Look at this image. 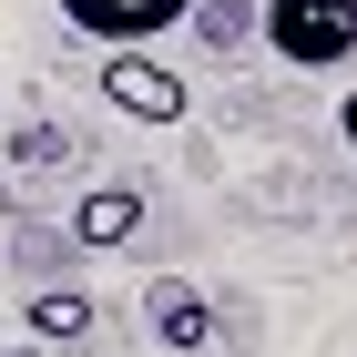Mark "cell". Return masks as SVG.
<instances>
[{
    "label": "cell",
    "mask_w": 357,
    "mask_h": 357,
    "mask_svg": "<svg viewBox=\"0 0 357 357\" xmlns=\"http://www.w3.org/2000/svg\"><path fill=\"white\" fill-rule=\"evenodd\" d=\"M255 31H266L275 61L337 72V61L357 52V0H255Z\"/></svg>",
    "instance_id": "1"
},
{
    "label": "cell",
    "mask_w": 357,
    "mask_h": 357,
    "mask_svg": "<svg viewBox=\"0 0 357 357\" xmlns=\"http://www.w3.org/2000/svg\"><path fill=\"white\" fill-rule=\"evenodd\" d=\"M61 21L82 31V41H102V52H143L174 21H194V0H61Z\"/></svg>",
    "instance_id": "2"
},
{
    "label": "cell",
    "mask_w": 357,
    "mask_h": 357,
    "mask_svg": "<svg viewBox=\"0 0 357 357\" xmlns=\"http://www.w3.org/2000/svg\"><path fill=\"white\" fill-rule=\"evenodd\" d=\"M102 102L123 123H184V82L164 61H143V52H102Z\"/></svg>",
    "instance_id": "3"
},
{
    "label": "cell",
    "mask_w": 357,
    "mask_h": 357,
    "mask_svg": "<svg viewBox=\"0 0 357 357\" xmlns=\"http://www.w3.org/2000/svg\"><path fill=\"white\" fill-rule=\"evenodd\" d=\"M133 225H143V194L133 184H92L82 204H72V235H82V245H123Z\"/></svg>",
    "instance_id": "4"
},
{
    "label": "cell",
    "mask_w": 357,
    "mask_h": 357,
    "mask_svg": "<svg viewBox=\"0 0 357 357\" xmlns=\"http://www.w3.org/2000/svg\"><path fill=\"white\" fill-rule=\"evenodd\" d=\"M153 337H164V347H204V296H194V286H153Z\"/></svg>",
    "instance_id": "5"
},
{
    "label": "cell",
    "mask_w": 357,
    "mask_h": 357,
    "mask_svg": "<svg viewBox=\"0 0 357 357\" xmlns=\"http://www.w3.org/2000/svg\"><path fill=\"white\" fill-rule=\"evenodd\" d=\"M31 337H92V296H72V286H52V296H31Z\"/></svg>",
    "instance_id": "6"
},
{
    "label": "cell",
    "mask_w": 357,
    "mask_h": 357,
    "mask_svg": "<svg viewBox=\"0 0 357 357\" xmlns=\"http://www.w3.org/2000/svg\"><path fill=\"white\" fill-rule=\"evenodd\" d=\"M337 133H347V153H357V92H347V102H337Z\"/></svg>",
    "instance_id": "7"
},
{
    "label": "cell",
    "mask_w": 357,
    "mask_h": 357,
    "mask_svg": "<svg viewBox=\"0 0 357 357\" xmlns=\"http://www.w3.org/2000/svg\"><path fill=\"white\" fill-rule=\"evenodd\" d=\"M0 357H52V347H0Z\"/></svg>",
    "instance_id": "8"
}]
</instances>
